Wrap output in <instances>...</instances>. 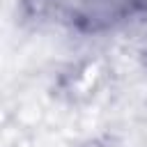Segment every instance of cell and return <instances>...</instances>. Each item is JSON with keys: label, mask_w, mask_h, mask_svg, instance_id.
Wrapping results in <instances>:
<instances>
[{"label": "cell", "mask_w": 147, "mask_h": 147, "mask_svg": "<svg viewBox=\"0 0 147 147\" xmlns=\"http://www.w3.org/2000/svg\"><path fill=\"white\" fill-rule=\"evenodd\" d=\"M145 7V0H90L80 14L87 30H99L108 23L122 21Z\"/></svg>", "instance_id": "6da1fadb"}]
</instances>
